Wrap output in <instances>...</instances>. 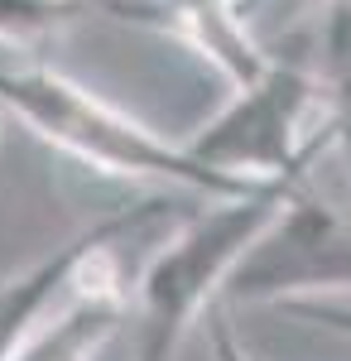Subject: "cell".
Listing matches in <instances>:
<instances>
[{"label": "cell", "mask_w": 351, "mask_h": 361, "mask_svg": "<svg viewBox=\"0 0 351 361\" xmlns=\"http://www.w3.org/2000/svg\"><path fill=\"white\" fill-rule=\"evenodd\" d=\"M0 111L20 121L44 145L111 178H154V183H173L202 197H250L255 188H265L255 178L197 164L183 145L154 135L135 116L116 111L97 92L68 82L44 63H0Z\"/></svg>", "instance_id": "1"}, {"label": "cell", "mask_w": 351, "mask_h": 361, "mask_svg": "<svg viewBox=\"0 0 351 361\" xmlns=\"http://www.w3.org/2000/svg\"><path fill=\"white\" fill-rule=\"evenodd\" d=\"M298 178H274L250 197H207L202 212H192L164 241L135 279L140 347L135 361H173L202 308L221 294L241 250L260 236V226L279 212Z\"/></svg>", "instance_id": "2"}, {"label": "cell", "mask_w": 351, "mask_h": 361, "mask_svg": "<svg viewBox=\"0 0 351 361\" xmlns=\"http://www.w3.org/2000/svg\"><path fill=\"white\" fill-rule=\"evenodd\" d=\"M327 87L308 58H274L270 73L250 87H236L231 102L183 140L197 164L236 178H308L313 164V116L323 106Z\"/></svg>", "instance_id": "3"}, {"label": "cell", "mask_w": 351, "mask_h": 361, "mask_svg": "<svg viewBox=\"0 0 351 361\" xmlns=\"http://www.w3.org/2000/svg\"><path fill=\"white\" fill-rule=\"evenodd\" d=\"M351 289V212L298 178L260 236L241 250L221 294L231 304H294Z\"/></svg>", "instance_id": "4"}, {"label": "cell", "mask_w": 351, "mask_h": 361, "mask_svg": "<svg viewBox=\"0 0 351 361\" xmlns=\"http://www.w3.org/2000/svg\"><path fill=\"white\" fill-rule=\"evenodd\" d=\"M101 10L183 44L188 54L212 63L231 82V92L265 78L274 63V54H265L260 39L250 34V0H101Z\"/></svg>", "instance_id": "5"}, {"label": "cell", "mask_w": 351, "mask_h": 361, "mask_svg": "<svg viewBox=\"0 0 351 361\" xmlns=\"http://www.w3.org/2000/svg\"><path fill=\"white\" fill-rule=\"evenodd\" d=\"M121 323H125V284L111 241L82 260L68 294L34 323V333L15 347L10 361H97V352L121 333Z\"/></svg>", "instance_id": "6"}, {"label": "cell", "mask_w": 351, "mask_h": 361, "mask_svg": "<svg viewBox=\"0 0 351 361\" xmlns=\"http://www.w3.org/2000/svg\"><path fill=\"white\" fill-rule=\"evenodd\" d=\"M159 212H164L159 197H149V202H140V207H121V212H111V217H101V222H92L87 231H78L73 241L54 246L44 260H34L25 275L5 279V284H0V361L15 357V347L34 333V323L68 294L73 275L82 270V260H87L92 250L111 246V241H121V236H130L135 226L154 222Z\"/></svg>", "instance_id": "7"}, {"label": "cell", "mask_w": 351, "mask_h": 361, "mask_svg": "<svg viewBox=\"0 0 351 361\" xmlns=\"http://www.w3.org/2000/svg\"><path fill=\"white\" fill-rule=\"evenodd\" d=\"M82 15H92V0H0V44L29 49Z\"/></svg>", "instance_id": "8"}, {"label": "cell", "mask_w": 351, "mask_h": 361, "mask_svg": "<svg viewBox=\"0 0 351 361\" xmlns=\"http://www.w3.org/2000/svg\"><path fill=\"white\" fill-rule=\"evenodd\" d=\"M279 308L298 323H318L337 337H351V304H342V299H294V304H279Z\"/></svg>", "instance_id": "9"}, {"label": "cell", "mask_w": 351, "mask_h": 361, "mask_svg": "<svg viewBox=\"0 0 351 361\" xmlns=\"http://www.w3.org/2000/svg\"><path fill=\"white\" fill-rule=\"evenodd\" d=\"M207 347H212V361H255L250 352H245L241 342H236V333H231V323L216 313L212 328H207Z\"/></svg>", "instance_id": "10"}]
</instances>
